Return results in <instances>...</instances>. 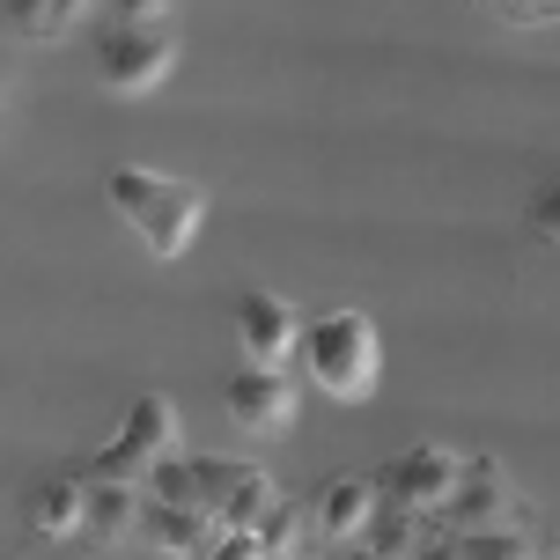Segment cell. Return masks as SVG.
Masks as SVG:
<instances>
[{"mask_svg": "<svg viewBox=\"0 0 560 560\" xmlns=\"http://www.w3.org/2000/svg\"><path fill=\"white\" fill-rule=\"evenodd\" d=\"M104 192H112V207L133 222V236L155 258H177L199 236V214H207V192H199V185L163 177V170H140V163H118L112 177H104Z\"/></svg>", "mask_w": 560, "mask_h": 560, "instance_id": "cell-1", "label": "cell"}, {"mask_svg": "<svg viewBox=\"0 0 560 560\" xmlns=\"http://www.w3.org/2000/svg\"><path fill=\"white\" fill-rule=\"evenodd\" d=\"M376 362H384V347H376V325L362 310H317V317H303V369L325 398L362 406L376 392Z\"/></svg>", "mask_w": 560, "mask_h": 560, "instance_id": "cell-2", "label": "cell"}, {"mask_svg": "<svg viewBox=\"0 0 560 560\" xmlns=\"http://www.w3.org/2000/svg\"><path fill=\"white\" fill-rule=\"evenodd\" d=\"M443 532H524L538 524V509L516 494V479L494 465V457H465V472L450 487V502L435 509Z\"/></svg>", "mask_w": 560, "mask_h": 560, "instance_id": "cell-3", "label": "cell"}, {"mask_svg": "<svg viewBox=\"0 0 560 560\" xmlns=\"http://www.w3.org/2000/svg\"><path fill=\"white\" fill-rule=\"evenodd\" d=\"M170 450H177V406H170L163 392H148L133 413H126V428L89 457L82 479H126V487H140V479L155 472V457H170Z\"/></svg>", "mask_w": 560, "mask_h": 560, "instance_id": "cell-4", "label": "cell"}, {"mask_svg": "<svg viewBox=\"0 0 560 560\" xmlns=\"http://www.w3.org/2000/svg\"><path fill=\"white\" fill-rule=\"evenodd\" d=\"M177 67V45H170L163 23H104L96 30V82L118 89V96H148Z\"/></svg>", "mask_w": 560, "mask_h": 560, "instance_id": "cell-5", "label": "cell"}, {"mask_svg": "<svg viewBox=\"0 0 560 560\" xmlns=\"http://www.w3.org/2000/svg\"><path fill=\"white\" fill-rule=\"evenodd\" d=\"M457 472H465V457L443 443H413V450H398L392 465H384V502H406L420 509V516H435V509L450 502V487H457Z\"/></svg>", "mask_w": 560, "mask_h": 560, "instance_id": "cell-6", "label": "cell"}, {"mask_svg": "<svg viewBox=\"0 0 560 560\" xmlns=\"http://www.w3.org/2000/svg\"><path fill=\"white\" fill-rule=\"evenodd\" d=\"M236 347L258 369H288V354L303 347V317L280 303L273 288H244V303H236Z\"/></svg>", "mask_w": 560, "mask_h": 560, "instance_id": "cell-7", "label": "cell"}, {"mask_svg": "<svg viewBox=\"0 0 560 560\" xmlns=\"http://www.w3.org/2000/svg\"><path fill=\"white\" fill-rule=\"evenodd\" d=\"M222 406H229V420H236L244 435H280V428L295 420V384H288L280 369H258V362H244L236 376H229Z\"/></svg>", "mask_w": 560, "mask_h": 560, "instance_id": "cell-8", "label": "cell"}, {"mask_svg": "<svg viewBox=\"0 0 560 560\" xmlns=\"http://www.w3.org/2000/svg\"><path fill=\"white\" fill-rule=\"evenodd\" d=\"M140 538L170 560H207L222 546V516L214 509H185V502H155L148 494V516H140Z\"/></svg>", "mask_w": 560, "mask_h": 560, "instance_id": "cell-9", "label": "cell"}, {"mask_svg": "<svg viewBox=\"0 0 560 560\" xmlns=\"http://www.w3.org/2000/svg\"><path fill=\"white\" fill-rule=\"evenodd\" d=\"M317 532L332 538V546H347V538H362L369 532V516L384 509V479L376 472H339V479H325L317 487Z\"/></svg>", "mask_w": 560, "mask_h": 560, "instance_id": "cell-10", "label": "cell"}, {"mask_svg": "<svg viewBox=\"0 0 560 560\" xmlns=\"http://www.w3.org/2000/svg\"><path fill=\"white\" fill-rule=\"evenodd\" d=\"M23 516L37 538H82L89 532V479H45V487H30Z\"/></svg>", "mask_w": 560, "mask_h": 560, "instance_id": "cell-11", "label": "cell"}, {"mask_svg": "<svg viewBox=\"0 0 560 560\" xmlns=\"http://www.w3.org/2000/svg\"><path fill=\"white\" fill-rule=\"evenodd\" d=\"M148 516V487H126V479H89V546H118L126 532H140Z\"/></svg>", "mask_w": 560, "mask_h": 560, "instance_id": "cell-12", "label": "cell"}, {"mask_svg": "<svg viewBox=\"0 0 560 560\" xmlns=\"http://www.w3.org/2000/svg\"><path fill=\"white\" fill-rule=\"evenodd\" d=\"M457 560H553V532L524 524V532H457Z\"/></svg>", "mask_w": 560, "mask_h": 560, "instance_id": "cell-13", "label": "cell"}, {"mask_svg": "<svg viewBox=\"0 0 560 560\" xmlns=\"http://www.w3.org/2000/svg\"><path fill=\"white\" fill-rule=\"evenodd\" d=\"M273 502H280V494H273V479L258 472V465H244V472H236V487L222 494V509H214V516H222V532H258Z\"/></svg>", "mask_w": 560, "mask_h": 560, "instance_id": "cell-14", "label": "cell"}, {"mask_svg": "<svg viewBox=\"0 0 560 560\" xmlns=\"http://www.w3.org/2000/svg\"><path fill=\"white\" fill-rule=\"evenodd\" d=\"M89 0H8V30L23 37V45H52L67 37V23L82 15Z\"/></svg>", "mask_w": 560, "mask_h": 560, "instance_id": "cell-15", "label": "cell"}, {"mask_svg": "<svg viewBox=\"0 0 560 560\" xmlns=\"http://www.w3.org/2000/svg\"><path fill=\"white\" fill-rule=\"evenodd\" d=\"M140 487H148L155 502H185V509H207V502H199V465H192V457H177V450H170V457H155V472L140 479Z\"/></svg>", "mask_w": 560, "mask_h": 560, "instance_id": "cell-16", "label": "cell"}, {"mask_svg": "<svg viewBox=\"0 0 560 560\" xmlns=\"http://www.w3.org/2000/svg\"><path fill=\"white\" fill-rule=\"evenodd\" d=\"M303 502H273L266 509V524H258V538H266V553L273 560H295V538H303Z\"/></svg>", "mask_w": 560, "mask_h": 560, "instance_id": "cell-17", "label": "cell"}, {"mask_svg": "<svg viewBox=\"0 0 560 560\" xmlns=\"http://www.w3.org/2000/svg\"><path fill=\"white\" fill-rule=\"evenodd\" d=\"M487 8H494V15H509V23H560V0H487Z\"/></svg>", "mask_w": 560, "mask_h": 560, "instance_id": "cell-18", "label": "cell"}, {"mask_svg": "<svg viewBox=\"0 0 560 560\" xmlns=\"http://www.w3.org/2000/svg\"><path fill=\"white\" fill-rule=\"evenodd\" d=\"M532 229L546 236V244H560V177H553V185H546V192L532 199Z\"/></svg>", "mask_w": 560, "mask_h": 560, "instance_id": "cell-19", "label": "cell"}, {"mask_svg": "<svg viewBox=\"0 0 560 560\" xmlns=\"http://www.w3.org/2000/svg\"><path fill=\"white\" fill-rule=\"evenodd\" d=\"M207 560H273V553H266V538H258V532H222V546H214Z\"/></svg>", "mask_w": 560, "mask_h": 560, "instance_id": "cell-20", "label": "cell"}, {"mask_svg": "<svg viewBox=\"0 0 560 560\" xmlns=\"http://www.w3.org/2000/svg\"><path fill=\"white\" fill-rule=\"evenodd\" d=\"M104 8H112V23H163L170 0H104Z\"/></svg>", "mask_w": 560, "mask_h": 560, "instance_id": "cell-21", "label": "cell"}, {"mask_svg": "<svg viewBox=\"0 0 560 560\" xmlns=\"http://www.w3.org/2000/svg\"><path fill=\"white\" fill-rule=\"evenodd\" d=\"M339 560H384V553H376L369 538H347V546H339Z\"/></svg>", "mask_w": 560, "mask_h": 560, "instance_id": "cell-22", "label": "cell"}, {"mask_svg": "<svg viewBox=\"0 0 560 560\" xmlns=\"http://www.w3.org/2000/svg\"><path fill=\"white\" fill-rule=\"evenodd\" d=\"M295 560H303V553H295Z\"/></svg>", "mask_w": 560, "mask_h": 560, "instance_id": "cell-23", "label": "cell"}]
</instances>
